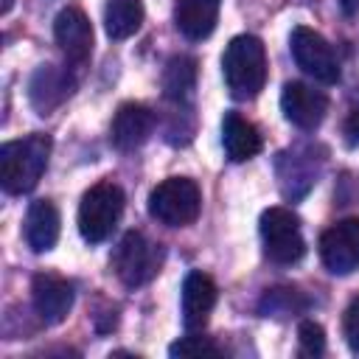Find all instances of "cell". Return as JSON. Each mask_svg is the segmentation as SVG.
Instances as JSON below:
<instances>
[{
    "mask_svg": "<svg viewBox=\"0 0 359 359\" xmlns=\"http://www.w3.org/2000/svg\"><path fill=\"white\" fill-rule=\"evenodd\" d=\"M317 165L311 151H283L278 157V180H280V191L286 199H300L309 194V188L317 182Z\"/></svg>",
    "mask_w": 359,
    "mask_h": 359,
    "instance_id": "9a60e30c",
    "label": "cell"
},
{
    "mask_svg": "<svg viewBox=\"0 0 359 359\" xmlns=\"http://www.w3.org/2000/svg\"><path fill=\"white\" fill-rule=\"evenodd\" d=\"M320 258L331 275H351L359 269V219H342L320 236Z\"/></svg>",
    "mask_w": 359,
    "mask_h": 359,
    "instance_id": "ba28073f",
    "label": "cell"
},
{
    "mask_svg": "<svg viewBox=\"0 0 359 359\" xmlns=\"http://www.w3.org/2000/svg\"><path fill=\"white\" fill-rule=\"evenodd\" d=\"M222 146H224L227 160L244 163V160H252L264 149V140H261V132L247 118H241L238 112H224V118H222Z\"/></svg>",
    "mask_w": 359,
    "mask_h": 359,
    "instance_id": "e0dca14e",
    "label": "cell"
},
{
    "mask_svg": "<svg viewBox=\"0 0 359 359\" xmlns=\"http://www.w3.org/2000/svg\"><path fill=\"white\" fill-rule=\"evenodd\" d=\"M202 210V191L188 177H168L149 194V216L165 227H188Z\"/></svg>",
    "mask_w": 359,
    "mask_h": 359,
    "instance_id": "3957f363",
    "label": "cell"
},
{
    "mask_svg": "<svg viewBox=\"0 0 359 359\" xmlns=\"http://www.w3.org/2000/svg\"><path fill=\"white\" fill-rule=\"evenodd\" d=\"M31 300L34 311L45 325H59L67 320L73 309V286L50 272H39L31 280Z\"/></svg>",
    "mask_w": 359,
    "mask_h": 359,
    "instance_id": "8fae6325",
    "label": "cell"
},
{
    "mask_svg": "<svg viewBox=\"0 0 359 359\" xmlns=\"http://www.w3.org/2000/svg\"><path fill=\"white\" fill-rule=\"evenodd\" d=\"M219 6L222 0H177L174 3L177 31L191 42L210 36L219 20Z\"/></svg>",
    "mask_w": 359,
    "mask_h": 359,
    "instance_id": "2e32d148",
    "label": "cell"
},
{
    "mask_svg": "<svg viewBox=\"0 0 359 359\" xmlns=\"http://www.w3.org/2000/svg\"><path fill=\"white\" fill-rule=\"evenodd\" d=\"M171 356H222L224 351L208 337H182L168 348Z\"/></svg>",
    "mask_w": 359,
    "mask_h": 359,
    "instance_id": "7402d4cb",
    "label": "cell"
},
{
    "mask_svg": "<svg viewBox=\"0 0 359 359\" xmlns=\"http://www.w3.org/2000/svg\"><path fill=\"white\" fill-rule=\"evenodd\" d=\"M261 241H264V255L275 264H297L306 255V238L300 230L297 213L289 208H266L258 222Z\"/></svg>",
    "mask_w": 359,
    "mask_h": 359,
    "instance_id": "8992f818",
    "label": "cell"
},
{
    "mask_svg": "<svg viewBox=\"0 0 359 359\" xmlns=\"http://www.w3.org/2000/svg\"><path fill=\"white\" fill-rule=\"evenodd\" d=\"M70 87H73V81L65 70H59L56 65H39L28 81L31 107L36 109V115H48L70 95Z\"/></svg>",
    "mask_w": 359,
    "mask_h": 359,
    "instance_id": "5bb4252c",
    "label": "cell"
},
{
    "mask_svg": "<svg viewBox=\"0 0 359 359\" xmlns=\"http://www.w3.org/2000/svg\"><path fill=\"white\" fill-rule=\"evenodd\" d=\"M342 334H345V342L353 353H359V297L351 300V306L345 309V317H342Z\"/></svg>",
    "mask_w": 359,
    "mask_h": 359,
    "instance_id": "cb8c5ba5",
    "label": "cell"
},
{
    "mask_svg": "<svg viewBox=\"0 0 359 359\" xmlns=\"http://www.w3.org/2000/svg\"><path fill=\"white\" fill-rule=\"evenodd\" d=\"M50 137L42 132L8 140L0 146V185L11 196H22L36 188L48 168Z\"/></svg>",
    "mask_w": 359,
    "mask_h": 359,
    "instance_id": "6da1fadb",
    "label": "cell"
},
{
    "mask_svg": "<svg viewBox=\"0 0 359 359\" xmlns=\"http://www.w3.org/2000/svg\"><path fill=\"white\" fill-rule=\"evenodd\" d=\"M196 90V62L191 56H174L168 59L163 70V95L174 101L177 107L188 104Z\"/></svg>",
    "mask_w": 359,
    "mask_h": 359,
    "instance_id": "d6986e66",
    "label": "cell"
},
{
    "mask_svg": "<svg viewBox=\"0 0 359 359\" xmlns=\"http://www.w3.org/2000/svg\"><path fill=\"white\" fill-rule=\"evenodd\" d=\"M59 210L50 199H36L31 202L28 213H25V241L34 252H48L56 247L59 241Z\"/></svg>",
    "mask_w": 359,
    "mask_h": 359,
    "instance_id": "ac0fdd59",
    "label": "cell"
},
{
    "mask_svg": "<svg viewBox=\"0 0 359 359\" xmlns=\"http://www.w3.org/2000/svg\"><path fill=\"white\" fill-rule=\"evenodd\" d=\"M143 3L140 0H107L104 8V28L109 39H129L143 25Z\"/></svg>",
    "mask_w": 359,
    "mask_h": 359,
    "instance_id": "ffe728a7",
    "label": "cell"
},
{
    "mask_svg": "<svg viewBox=\"0 0 359 359\" xmlns=\"http://www.w3.org/2000/svg\"><path fill=\"white\" fill-rule=\"evenodd\" d=\"M109 266H112V272L118 275V280L123 286L137 289V286L149 283L160 272V266H163V247L157 241L146 238L140 230H129L118 241V247H115V252L109 258Z\"/></svg>",
    "mask_w": 359,
    "mask_h": 359,
    "instance_id": "5b68a950",
    "label": "cell"
},
{
    "mask_svg": "<svg viewBox=\"0 0 359 359\" xmlns=\"http://www.w3.org/2000/svg\"><path fill=\"white\" fill-rule=\"evenodd\" d=\"M222 73L236 101H252L266 84V50L252 34H238L222 53Z\"/></svg>",
    "mask_w": 359,
    "mask_h": 359,
    "instance_id": "7a4b0ae2",
    "label": "cell"
},
{
    "mask_svg": "<svg viewBox=\"0 0 359 359\" xmlns=\"http://www.w3.org/2000/svg\"><path fill=\"white\" fill-rule=\"evenodd\" d=\"M123 191L112 180L95 182L79 202V233L87 244H101L115 230L123 213Z\"/></svg>",
    "mask_w": 359,
    "mask_h": 359,
    "instance_id": "277c9868",
    "label": "cell"
},
{
    "mask_svg": "<svg viewBox=\"0 0 359 359\" xmlns=\"http://www.w3.org/2000/svg\"><path fill=\"white\" fill-rule=\"evenodd\" d=\"M264 317H286L292 311H297V292L289 286H278V289H266L261 303H258Z\"/></svg>",
    "mask_w": 359,
    "mask_h": 359,
    "instance_id": "44dd1931",
    "label": "cell"
},
{
    "mask_svg": "<svg viewBox=\"0 0 359 359\" xmlns=\"http://www.w3.org/2000/svg\"><path fill=\"white\" fill-rule=\"evenodd\" d=\"M289 48H292V56H294L297 67L306 76H311L314 81H323V84H337L339 81L337 53L325 42L323 34H317L314 28L297 25L292 31V36H289Z\"/></svg>",
    "mask_w": 359,
    "mask_h": 359,
    "instance_id": "52a82bcc",
    "label": "cell"
},
{
    "mask_svg": "<svg viewBox=\"0 0 359 359\" xmlns=\"http://www.w3.org/2000/svg\"><path fill=\"white\" fill-rule=\"evenodd\" d=\"M339 8L351 17V14H356V11H359V0H339Z\"/></svg>",
    "mask_w": 359,
    "mask_h": 359,
    "instance_id": "484cf974",
    "label": "cell"
},
{
    "mask_svg": "<svg viewBox=\"0 0 359 359\" xmlns=\"http://www.w3.org/2000/svg\"><path fill=\"white\" fill-rule=\"evenodd\" d=\"M280 109L283 118L297 129H317L328 112V95L323 90H314L303 81H289L280 93Z\"/></svg>",
    "mask_w": 359,
    "mask_h": 359,
    "instance_id": "9c48e42d",
    "label": "cell"
},
{
    "mask_svg": "<svg viewBox=\"0 0 359 359\" xmlns=\"http://www.w3.org/2000/svg\"><path fill=\"white\" fill-rule=\"evenodd\" d=\"M297 342H300V353L303 356H320L325 351V331L320 323L314 320H303L297 325Z\"/></svg>",
    "mask_w": 359,
    "mask_h": 359,
    "instance_id": "603a6c76",
    "label": "cell"
},
{
    "mask_svg": "<svg viewBox=\"0 0 359 359\" xmlns=\"http://www.w3.org/2000/svg\"><path fill=\"white\" fill-rule=\"evenodd\" d=\"M53 39L70 65H84L93 53V25L87 14L76 6L62 8L53 20Z\"/></svg>",
    "mask_w": 359,
    "mask_h": 359,
    "instance_id": "30bf717a",
    "label": "cell"
},
{
    "mask_svg": "<svg viewBox=\"0 0 359 359\" xmlns=\"http://www.w3.org/2000/svg\"><path fill=\"white\" fill-rule=\"evenodd\" d=\"M342 135H345L348 146H359V87L351 95V104H348V112L342 121Z\"/></svg>",
    "mask_w": 359,
    "mask_h": 359,
    "instance_id": "d4e9b609",
    "label": "cell"
},
{
    "mask_svg": "<svg viewBox=\"0 0 359 359\" xmlns=\"http://www.w3.org/2000/svg\"><path fill=\"white\" fill-rule=\"evenodd\" d=\"M154 132V112L143 104H121L115 118H112V126H109V140L118 151H135L140 149Z\"/></svg>",
    "mask_w": 359,
    "mask_h": 359,
    "instance_id": "7c38bea8",
    "label": "cell"
},
{
    "mask_svg": "<svg viewBox=\"0 0 359 359\" xmlns=\"http://www.w3.org/2000/svg\"><path fill=\"white\" fill-rule=\"evenodd\" d=\"M216 283L210 275L194 269L182 280V325L185 331H202L216 306Z\"/></svg>",
    "mask_w": 359,
    "mask_h": 359,
    "instance_id": "4fadbf2b",
    "label": "cell"
}]
</instances>
